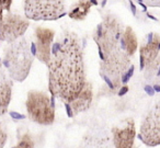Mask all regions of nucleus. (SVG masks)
<instances>
[{"label": "nucleus", "mask_w": 160, "mask_h": 148, "mask_svg": "<svg viewBox=\"0 0 160 148\" xmlns=\"http://www.w3.org/2000/svg\"><path fill=\"white\" fill-rule=\"evenodd\" d=\"M48 67V88L52 95L70 103L87 84L83 51L79 38L65 32L52 48Z\"/></svg>", "instance_id": "f257e3e1"}, {"label": "nucleus", "mask_w": 160, "mask_h": 148, "mask_svg": "<svg viewBox=\"0 0 160 148\" xmlns=\"http://www.w3.org/2000/svg\"><path fill=\"white\" fill-rule=\"evenodd\" d=\"M2 63L11 79L23 81L29 76L33 65V53L25 38L6 45Z\"/></svg>", "instance_id": "f03ea898"}, {"label": "nucleus", "mask_w": 160, "mask_h": 148, "mask_svg": "<svg viewBox=\"0 0 160 148\" xmlns=\"http://www.w3.org/2000/svg\"><path fill=\"white\" fill-rule=\"evenodd\" d=\"M123 24L114 16H107L98 25L93 33V38L99 48L101 60L125 52L122 47Z\"/></svg>", "instance_id": "7ed1b4c3"}, {"label": "nucleus", "mask_w": 160, "mask_h": 148, "mask_svg": "<svg viewBox=\"0 0 160 148\" xmlns=\"http://www.w3.org/2000/svg\"><path fill=\"white\" fill-rule=\"evenodd\" d=\"M25 109L29 119L38 125H51L55 120V109L52 105L51 98L43 91H29Z\"/></svg>", "instance_id": "20e7f679"}, {"label": "nucleus", "mask_w": 160, "mask_h": 148, "mask_svg": "<svg viewBox=\"0 0 160 148\" xmlns=\"http://www.w3.org/2000/svg\"><path fill=\"white\" fill-rule=\"evenodd\" d=\"M24 13L34 21H54L66 13L65 0H24Z\"/></svg>", "instance_id": "39448f33"}, {"label": "nucleus", "mask_w": 160, "mask_h": 148, "mask_svg": "<svg viewBox=\"0 0 160 148\" xmlns=\"http://www.w3.org/2000/svg\"><path fill=\"white\" fill-rule=\"evenodd\" d=\"M139 138L149 147L160 145V101L150 109L142 120L140 124Z\"/></svg>", "instance_id": "423d86ee"}, {"label": "nucleus", "mask_w": 160, "mask_h": 148, "mask_svg": "<svg viewBox=\"0 0 160 148\" xmlns=\"http://www.w3.org/2000/svg\"><path fill=\"white\" fill-rule=\"evenodd\" d=\"M30 22L28 19L14 14L11 12H7L0 23V41L6 42L8 44L18 41L27 32Z\"/></svg>", "instance_id": "0eeeda50"}, {"label": "nucleus", "mask_w": 160, "mask_h": 148, "mask_svg": "<svg viewBox=\"0 0 160 148\" xmlns=\"http://www.w3.org/2000/svg\"><path fill=\"white\" fill-rule=\"evenodd\" d=\"M33 36L35 57L40 62L47 65L52 56V48H53L55 32H54V30L48 29V28L38 27L34 30Z\"/></svg>", "instance_id": "6e6552de"}, {"label": "nucleus", "mask_w": 160, "mask_h": 148, "mask_svg": "<svg viewBox=\"0 0 160 148\" xmlns=\"http://www.w3.org/2000/svg\"><path fill=\"white\" fill-rule=\"evenodd\" d=\"M136 137L135 122L125 119L112 128V140L115 148H134Z\"/></svg>", "instance_id": "1a4fd4ad"}, {"label": "nucleus", "mask_w": 160, "mask_h": 148, "mask_svg": "<svg viewBox=\"0 0 160 148\" xmlns=\"http://www.w3.org/2000/svg\"><path fill=\"white\" fill-rule=\"evenodd\" d=\"M160 54V36L156 33H150L146 42L139 48L140 68L145 69L150 65Z\"/></svg>", "instance_id": "9d476101"}, {"label": "nucleus", "mask_w": 160, "mask_h": 148, "mask_svg": "<svg viewBox=\"0 0 160 148\" xmlns=\"http://www.w3.org/2000/svg\"><path fill=\"white\" fill-rule=\"evenodd\" d=\"M78 148H115L112 137L104 130H90L82 137Z\"/></svg>", "instance_id": "9b49d317"}, {"label": "nucleus", "mask_w": 160, "mask_h": 148, "mask_svg": "<svg viewBox=\"0 0 160 148\" xmlns=\"http://www.w3.org/2000/svg\"><path fill=\"white\" fill-rule=\"evenodd\" d=\"M92 100H93V88H92V84L87 81L81 92L70 103H67L71 111V115L79 114L87 111L91 106Z\"/></svg>", "instance_id": "f8f14e48"}, {"label": "nucleus", "mask_w": 160, "mask_h": 148, "mask_svg": "<svg viewBox=\"0 0 160 148\" xmlns=\"http://www.w3.org/2000/svg\"><path fill=\"white\" fill-rule=\"evenodd\" d=\"M12 95V80L0 64V115H3L9 108Z\"/></svg>", "instance_id": "ddd939ff"}, {"label": "nucleus", "mask_w": 160, "mask_h": 148, "mask_svg": "<svg viewBox=\"0 0 160 148\" xmlns=\"http://www.w3.org/2000/svg\"><path fill=\"white\" fill-rule=\"evenodd\" d=\"M122 47L125 52H126L127 55L131 57L134 54L136 53L138 47V41H137V36H136L134 30L131 27H126L124 30V33L122 35Z\"/></svg>", "instance_id": "4468645a"}, {"label": "nucleus", "mask_w": 160, "mask_h": 148, "mask_svg": "<svg viewBox=\"0 0 160 148\" xmlns=\"http://www.w3.org/2000/svg\"><path fill=\"white\" fill-rule=\"evenodd\" d=\"M91 7H92V3L90 0H78V3L68 12L69 18L76 21L85 20L86 17L90 12Z\"/></svg>", "instance_id": "2eb2a0df"}, {"label": "nucleus", "mask_w": 160, "mask_h": 148, "mask_svg": "<svg viewBox=\"0 0 160 148\" xmlns=\"http://www.w3.org/2000/svg\"><path fill=\"white\" fill-rule=\"evenodd\" d=\"M13 148H34V139L30 133H24L19 137V140Z\"/></svg>", "instance_id": "dca6fc26"}, {"label": "nucleus", "mask_w": 160, "mask_h": 148, "mask_svg": "<svg viewBox=\"0 0 160 148\" xmlns=\"http://www.w3.org/2000/svg\"><path fill=\"white\" fill-rule=\"evenodd\" d=\"M145 69H146V75L148 77H158V76H160V54Z\"/></svg>", "instance_id": "f3484780"}, {"label": "nucleus", "mask_w": 160, "mask_h": 148, "mask_svg": "<svg viewBox=\"0 0 160 148\" xmlns=\"http://www.w3.org/2000/svg\"><path fill=\"white\" fill-rule=\"evenodd\" d=\"M8 139V133L6 130L5 125H3L1 122H0V148H3L7 143Z\"/></svg>", "instance_id": "a211bd4d"}, {"label": "nucleus", "mask_w": 160, "mask_h": 148, "mask_svg": "<svg viewBox=\"0 0 160 148\" xmlns=\"http://www.w3.org/2000/svg\"><path fill=\"white\" fill-rule=\"evenodd\" d=\"M138 3H142L145 6H149V7H158L160 8V0H138Z\"/></svg>", "instance_id": "6ab92c4d"}, {"label": "nucleus", "mask_w": 160, "mask_h": 148, "mask_svg": "<svg viewBox=\"0 0 160 148\" xmlns=\"http://www.w3.org/2000/svg\"><path fill=\"white\" fill-rule=\"evenodd\" d=\"M0 3H1L3 9L9 12L10 8H11V5H12V0H0Z\"/></svg>", "instance_id": "aec40b11"}, {"label": "nucleus", "mask_w": 160, "mask_h": 148, "mask_svg": "<svg viewBox=\"0 0 160 148\" xmlns=\"http://www.w3.org/2000/svg\"><path fill=\"white\" fill-rule=\"evenodd\" d=\"M3 10L5 9H3L2 6H1V3H0V23L2 22V19H3V17H5L3 16Z\"/></svg>", "instance_id": "412c9836"}, {"label": "nucleus", "mask_w": 160, "mask_h": 148, "mask_svg": "<svg viewBox=\"0 0 160 148\" xmlns=\"http://www.w3.org/2000/svg\"><path fill=\"white\" fill-rule=\"evenodd\" d=\"M155 89L157 91H160V86H155Z\"/></svg>", "instance_id": "4be33fe9"}]
</instances>
